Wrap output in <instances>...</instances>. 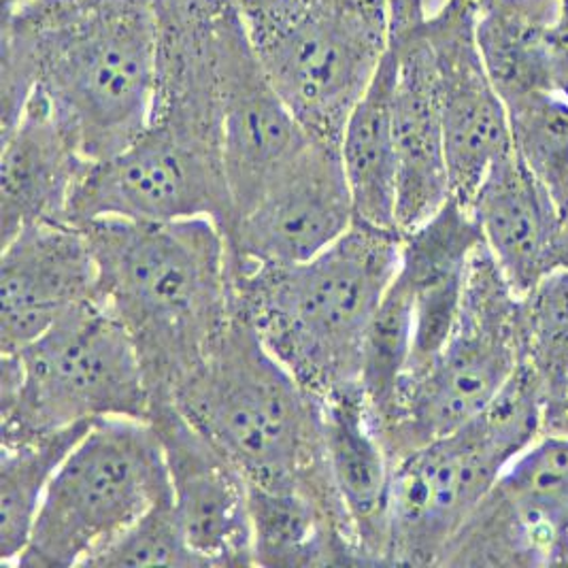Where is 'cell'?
Here are the masks:
<instances>
[{
	"label": "cell",
	"instance_id": "obj_21",
	"mask_svg": "<svg viewBox=\"0 0 568 568\" xmlns=\"http://www.w3.org/2000/svg\"><path fill=\"white\" fill-rule=\"evenodd\" d=\"M326 465L349 519L362 565H386L389 486L394 463L361 386L320 400Z\"/></svg>",
	"mask_w": 568,
	"mask_h": 568
},
{
	"label": "cell",
	"instance_id": "obj_20",
	"mask_svg": "<svg viewBox=\"0 0 568 568\" xmlns=\"http://www.w3.org/2000/svg\"><path fill=\"white\" fill-rule=\"evenodd\" d=\"M481 243L470 211L454 199L403 234L398 280L414 307V352L407 375L422 371L452 335L463 307L468 268Z\"/></svg>",
	"mask_w": 568,
	"mask_h": 568
},
{
	"label": "cell",
	"instance_id": "obj_11",
	"mask_svg": "<svg viewBox=\"0 0 568 568\" xmlns=\"http://www.w3.org/2000/svg\"><path fill=\"white\" fill-rule=\"evenodd\" d=\"M568 565V439L541 437L491 488L440 567Z\"/></svg>",
	"mask_w": 568,
	"mask_h": 568
},
{
	"label": "cell",
	"instance_id": "obj_31",
	"mask_svg": "<svg viewBox=\"0 0 568 568\" xmlns=\"http://www.w3.org/2000/svg\"><path fill=\"white\" fill-rule=\"evenodd\" d=\"M542 437L568 439V375L545 386Z\"/></svg>",
	"mask_w": 568,
	"mask_h": 568
},
{
	"label": "cell",
	"instance_id": "obj_6",
	"mask_svg": "<svg viewBox=\"0 0 568 568\" xmlns=\"http://www.w3.org/2000/svg\"><path fill=\"white\" fill-rule=\"evenodd\" d=\"M250 48L298 122L338 148L392 50L388 0H231Z\"/></svg>",
	"mask_w": 568,
	"mask_h": 568
},
{
	"label": "cell",
	"instance_id": "obj_2",
	"mask_svg": "<svg viewBox=\"0 0 568 568\" xmlns=\"http://www.w3.org/2000/svg\"><path fill=\"white\" fill-rule=\"evenodd\" d=\"M158 73L155 0H27L2 9L0 134L39 92L90 162L148 129Z\"/></svg>",
	"mask_w": 568,
	"mask_h": 568
},
{
	"label": "cell",
	"instance_id": "obj_1",
	"mask_svg": "<svg viewBox=\"0 0 568 568\" xmlns=\"http://www.w3.org/2000/svg\"><path fill=\"white\" fill-rule=\"evenodd\" d=\"M229 0H155L158 73L148 129L124 152L90 164L69 222L103 217L234 224L222 152L220 20Z\"/></svg>",
	"mask_w": 568,
	"mask_h": 568
},
{
	"label": "cell",
	"instance_id": "obj_22",
	"mask_svg": "<svg viewBox=\"0 0 568 568\" xmlns=\"http://www.w3.org/2000/svg\"><path fill=\"white\" fill-rule=\"evenodd\" d=\"M250 516L254 567L362 565L347 517L307 491L250 488Z\"/></svg>",
	"mask_w": 568,
	"mask_h": 568
},
{
	"label": "cell",
	"instance_id": "obj_9",
	"mask_svg": "<svg viewBox=\"0 0 568 568\" xmlns=\"http://www.w3.org/2000/svg\"><path fill=\"white\" fill-rule=\"evenodd\" d=\"M521 361V296L481 243L452 335L433 361L407 375L396 412L379 433L392 463L481 414Z\"/></svg>",
	"mask_w": 568,
	"mask_h": 568
},
{
	"label": "cell",
	"instance_id": "obj_28",
	"mask_svg": "<svg viewBox=\"0 0 568 568\" xmlns=\"http://www.w3.org/2000/svg\"><path fill=\"white\" fill-rule=\"evenodd\" d=\"M521 345L545 386L568 375V268L521 296Z\"/></svg>",
	"mask_w": 568,
	"mask_h": 568
},
{
	"label": "cell",
	"instance_id": "obj_23",
	"mask_svg": "<svg viewBox=\"0 0 568 568\" xmlns=\"http://www.w3.org/2000/svg\"><path fill=\"white\" fill-rule=\"evenodd\" d=\"M394 78L396 52L392 45L377 75L352 109L338 141V154L352 190L356 220L389 231H398V160L392 106Z\"/></svg>",
	"mask_w": 568,
	"mask_h": 568
},
{
	"label": "cell",
	"instance_id": "obj_14",
	"mask_svg": "<svg viewBox=\"0 0 568 568\" xmlns=\"http://www.w3.org/2000/svg\"><path fill=\"white\" fill-rule=\"evenodd\" d=\"M356 224L338 148L315 139L301 160L234 222V260L298 264L315 258Z\"/></svg>",
	"mask_w": 568,
	"mask_h": 568
},
{
	"label": "cell",
	"instance_id": "obj_12",
	"mask_svg": "<svg viewBox=\"0 0 568 568\" xmlns=\"http://www.w3.org/2000/svg\"><path fill=\"white\" fill-rule=\"evenodd\" d=\"M217 60L222 152L236 222L301 160L317 136L298 122L264 75L231 0L220 20Z\"/></svg>",
	"mask_w": 568,
	"mask_h": 568
},
{
	"label": "cell",
	"instance_id": "obj_24",
	"mask_svg": "<svg viewBox=\"0 0 568 568\" xmlns=\"http://www.w3.org/2000/svg\"><path fill=\"white\" fill-rule=\"evenodd\" d=\"M558 11L560 0H477V45L507 109L554 92L547 39Z\"/></svg>",
	"mask_w": 568,
	"mask_h": 568
},
{
	"label": "cell",
	"instance_id": "obj_5",
	"mask_svg": "<svg viewBox=\"0 0 568 568\" xmlns=\"http://www.w3.org/2000/svg\"><path fill=\"white\" fill-rule=\"evenodd\" d=\"M169 403L250 488L307 491L345 516L326 465L317 396L239 317Z\"/></svg>",
	"mask_w": 568,
	"mask_h": 568
},
{
	"label": "cell",
	"instance_id": "obj_7",
	"mask_svg": "<svg viewBox=\"0 0 568 568\" xmlns=\"http://www.w3.org/2000/svg\"><path fill=\"white\" fill-rule=\"evenodd\" d=\"M152 389L126 328L99 301L2 354V443L99 419H150Z\"/></svg>",
	"mask_w": 568,
	"mask_h": 568
},
{
	"label": "cell",
	"instance_id": "obj_19",
	"mask_svg": "<svg viewBox=\"0 0 568 568\" xmlns=\"http://www.w3.org/2000/svg\"><path fill=\"white\" fill-rule=\"evenodd\" d=\"M0 136L2 243L32 224H71V203L90 162L60 126L50 103L32 92L16 126Z\"/></svg>",
	"mask_w": 568,
	"mask_h": 568
},
{
	"label": "cell",
	"instance_id": "obj_10",
	"mask_svg": "<svg viewBox=\"0 0 568 568\" xmlns=\"http://www.w3.org/2000/svg\"><path fill=\"white\" fill-rule=\"evenodd\" d=\"M511 463L475 419L400 458L389 486L386 565L439 567Z\"/></svg>",
	"mask_w": 568,
	"mask_h": 568
},
{
	"label": "cell",
	"instance_id": "obj_29",
	"mask_svg": "<svg viewBox=\"0 0 568 568\" xmlns=\"http://www.w3.org/2000/svg\"><path fill=\"white\" fill-rule=\"evenodd\" d=\"M92 567H203V562L185 539L169 496L139 517Z\"/></svg>",
	"mask_w": 568,
	"mask_h": 568
},
{
	"label": "cell",
	"instance_id": "obj_33",
	"mask_svg": "<svg viewBox=\"0 0 568 568\" xmlns=\"http://www.w3.org/2000/svg\"><path fill=\"white\" fill-rule=\"evenodd\" d=\"M20 2H27V0H2V9L11 7V4H20Z\"/></svg>",
	"mask_w": 568,
	"mask_h": 568
},
{
	"label": "cell",
	"instance_id": "obj_8",
	"mask_svg": "<svg viewBox=\"0 0 568 568\" xmlns=\"http://www.w3.org/2000/svg\"><path fill=\"white\" fill-rule=\"evenodd\" d=\"M171 496L150 419H99L53 475L16 568L92 567L130 526Z\"/></svg>",
	"mask_w": 568,
	"mask_h": 568
},
{
	"label": "cell",
	"instance_id": "obj_30",
	"mask_svg": "<svg viewBox=\"0 0 568 568\" xmlns=\"http://www.w3.org/2000/svg\"><path fill=\"white\" fill-rule=\"evenodd\" d=\"M547 64L551 88L568 99V0H560V11L547 39Z\"/></svg>",
	"mask_w": 568,
	"mask_h": 568
},
{
	"label": "cell",
	"instance_id": "obj_26",
	"mask_svg": "<svg viewBox=\"0 0 568 568\" xmlns=\"http://www.w3.org/2000/svg\"><path fill=\"white\" fill-rule=\"evenodd\" d=\"M414 352V307L407 287L398 280L389 285L362 347L361 386L377 433L396 412V403L409 373Z\"/></svg>",
	"mask_w": 568,
	"mask_h": 568
},
{
	"label": "cell",
	"instance_id": "obj_17",
	"mask_svg": "<svg viewBox=\"0 0 568 568\" xmlns=\"http://www.w3.org/2000/svg\"><path fill=\"white\" fill-rule=\"evenodd\" d=\"M419 24L396 30L392 39L396 52L392 97L398 160L396 226L400 234L424 224L452 199L437 67Z\"/></svg>",
	"mask_w": 568,
	"mask_h": 568
},
{
	"label": "cell",
	"instance_id": "obj_13",
	"mask_svg": "<svg viewBox=\"0 0 568 568\" xmlns=\"http://www.w3.org/2000/svg\"><path fill=\"white\" fill-rule=\"evenodd\" d=\"M477 0H447L419 27L433 50L452 199L468 209L491 166L514 152L509 109L475 34Z\"/></svg>",
	"mask_w": 568,
	"mask_h": 568
},
{
	"label": "cell",
	"instance_id": "obj_32",
	"mask_svg": "<svg viewBox=\"0 0 568 568\" xmlns=\"http://www.w3.org/2000/svg\"><path fill=\"white\" fill-rule=\"evenodd\" d=\"M445 2L447 0H388L394 32L424 22L426 18L437 13Z\"/></svg>",
	"mask_w": 568,
	"mask_h": 568
},
{
	"label": "cell",
	"instance_id": "obj_16",
	"mask_svg": "<svg viewBox=\"0 0 568 568\" xmlns=\"http://www.w3.org/2000/svg\"><path fill=\"white\" fill-rule=\"evenodd\" d=\"M99 301V266L75 224H32L2 243L0 349L13 354L69 313Z\"/></svg>",
	"mask_w": 568,
	"mask_h": 568
},
{
	"label": "cell",
	"instance_id": "obj_3",
	"mask_svg": "<svg viewBox=\"0 0 568 568\" xmlns=\"http://www.w3.org/2000/svg\"><path fill=\"white\" fill-rule=\"evenodd\" d=\"M81 229L99 266V303L132 338L154 405L169 403L233 322L229 236L209 217H103Z\"/></svg>",
	"mask_w": 568,
	"mask_h": 568
},
{
	"label": "cell",
	"instance_id": "obj_4",
	"mask_svg": "<svg viewBox=\"0 0 568 568\" xmlns=\"http://www.w3.org/2000/svg\"><path fill=\"white\" fill-rule=\"evenodd\" d=\"M403 234L358 222L298 264L231 256L233 315L317 400L358 386L362 347L400 266Z\"/></svg>",
	"mask_w": 568,
	"mask_h": 568
},
{
	"label": "cell",
	"instance_id": "obj_15",
	"mask_svg": "<svg viewBox=\"0 0 568 568\" xmlns=\"http://www.w3.org/2000/svg\"><path fill=\"white\" fill-rule=\"evenodd\" d=\"M150 422L183 535L203 567H254L250 486L241 470L173 403H155Z\"/></svg>",
	"mask_w": 568,
	"mask_h": 568
},
{
	"label": "cell",
	"instance_id": "obj_25",
	"mask_svg": "<svg viewBox=\"0 0 568 568\" xmlns=\"http://www.w3.org/2000/svg\"><path fill=\"white\" fill-rule=\"evenodd\" d=\"M92 424H78L0 449V567L16 568L53 475Z\"/></svg>",
	"mask_w": 568,
	"mask_h": 568
},
{
	"label": "cell",
	"instance_id": "obj_27",
	"mask_svg": "<svg viewBox=\"0 0 568 568\" xmlns=\"http://www.w3.org/2000/svg\"><path fill=\"white\" fill-rule=\"evenodd\" d=\"M514 150L568 222V99L535 94L509 106Z\"/></svg>",
	"mask_w": 568,
	"mask_h": 568
},
{
	"label": "cell",
	"instance_id": "obj_18",
	"mask_svg": "<svg viewBox=\"0 0 568 568\" xmlns=\"http://www.w3.org/2000/svg\"><path fill=\"white\" fill-rule=\"evenodd\" d=\"M468 211L519 296L547 275L568 268V222L516 150L491 166Z\"/></svg>",
	"mask_w": 568,
	"mask_h": 568
}]
</instances>
